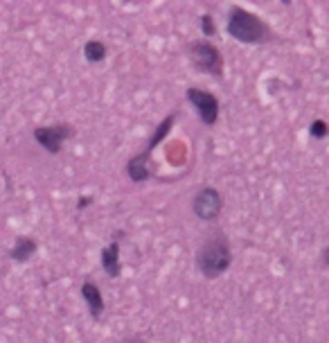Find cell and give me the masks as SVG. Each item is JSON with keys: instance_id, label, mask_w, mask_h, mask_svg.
Instances as JSON below:
<instances>
[{"instance_id": "cell-13", "label": "cell", "mask_w": 329, "mask_h": 343, "mask_svg": "<svg viewBox=\"0 0 329 343\" xmlns=\"http://www.w3.org/2000/svg\"><path fill=\"white\" fill-rule=\"evenodd\" d=\"M198 25H201L203 36L212 38V36L216 34V23H214V18H212V14H201V18H198Z\"/></svg>"}, {"instance_id": "cell-2", "label": "cell", "mask_w": 329, "mask_h": 343, "mask_svg": "<svg viewBox=\"0 0 329 343\" xmlns=\"http://www.w3.org/2000/svg\"><path fill=\"white\" fill-rule=\"evenodd\" d=\"M194 262L198 273L205 280H216L221 278L232 264V251H230V241L226 235L214 233L212 237H207L198 246Z\"/></svg>"}, {"instance_id": "cell-10", "label": "cell", "mask_w": 329, "mask_h": 343, "mask_svg": "<svg viewBox=\"0 0 329 343\" xmlns=\"http://www.w3.org/2000/svg\"><path fill=\"white\" fill-rule=\"evenodd\" d=\"M36 253H38V239L32 237V235H21V237H16L14 246L9 249V258L18 264L30 262Z\"/></svg>"}, {"instance_id": "cell-15", "label": "cell", "mask_w": 329, "mask_h": 343, "mask_svg": "<svg viewBox=\"0 0 329 343\" xmlns=\"http://www.w3.org/2000/svg\"><path fill=\"white\" fill-rule=\"evenodd\" d=\"M122 343H147V341L142 336H127V339H122Z\"/></svg>"}, {"instance_id": "cell-9", "label": "cell", "mask_w": 329, "mask_h": 343, "mask_svg": "<svg viewBox=\"0 0 329 343\" xmlns=\"http://www.w3.org/2000/svg\"><path fill=\"white\" fill-rule=\"evenodd\" d=\"M99 262L104 273L111 280H118L122 275V260H120V239H111L104 249L99 251Z\"/></svg>"}, {"instance_id": "cell-12", "label": "cell", "mask_w": 329, "mask_h": 343, "mask_svg": "<svg viewBox=\"0 0 329 343\" xmlns=\"http://www.w3.org/2000/svg\"><path fill=\"white\" fill-rule=\"evenodd\" d=\"M327 133H329V127H327L325 120L322 118L311 120V124H309V136H311L313 140H325Z\"/></svg>"}, {"instance_id": "cell-14", "label": "cell", "mask_w": 329, "mask_h": 343, "mask_svg": "<svg viewBox=\"0 0 329 343\" xmlns=\"http://www.w3.org/2000/svg\"><path fill=\"white\" fill-rule=\"evenodd\" d=\"M93 197H79V201H77V210H86L90 204H93Z\"/></svg>"}, {"instance_id": "cell-6", "label": "cell", "mask_w": 329, "mask_h": 343, "mask_svg": "<svg viewBox=\"0 0 329 343\" xmlns=\"http://www.w3.org/2000/svg\"><path fill=\"white\" fill-rule=\"evenodd\" d=\"M72 136H75V127L68 122H57V124H47V127L34 129V140H36V144H41L52 156L64 152V144Z\"/></svg>"}, {"instance_id": "cell-1", "label": "cell", "mask_w": 329, "mask_h": 343, "mask_svg": "<svg viewBox=\"0 0 329 343\" xmlns=\"http://www.w3.org/2000/svg\"><path fill=\"white\" fill-rule=\"evenodd\" d=\"M226 32L230 38L244 43V45H262L273 38L268 23L262 16L248 12L244 7H230L228 16H226Z\"/></svg>"}, {"instance_id": "cell-8", "label": "cell", "mask_w": 329, "mask_h": 343, "mask_svg": "<svg viewBox=\"0 0 329 343\" xmlns=\"http://www.w3.org/2000/svg\"><path fill=\"white\" fill-rule=\"evenodd\" d=\"M81 298H84L86 307H88L90 316H93V321H99L101 314H104L106 309V303H104V293H101L99 284L95 282V280H84V284H81L79 289Z\"/></svg>"}, {"instance_id": "cell-11", "label": "cell", "mask_w": 329, "mask_h": 343, "mask_svg": "<svg viewBox=\"0 0 329 343\" xmlns=\"http://www.w3.org/2000/svg\"><path fill=\"white\" fill-rule=\"evenodd\" d=\"M106 57H108V47H106L104 41H99V38H90V41H86L84 59L88 61V64H101Z\"/></svg>"}, {"instance_id": "cell-16", "label": "cell", "mask_w": 329, "mask_h": 343, "mask_svg": "<svg viewBox=\"0 0 329 343\" xmlns=\"http://www.w3.org/2000/svg\"><path fill=\"white\" fill-rule=\"evenodd\" d=\"M327 255H329V249H327V246H325V249H322V255H320V260H322V267H327Z\"/></svg>"}, {"instance_id": "cell-5", "label": "cell", "mask_w": 329, "mask_h": 343, "mask_svg": "<svg viewBox=\"0 0 329 343\" xmlns=\"http://www.w3.org/2000/svg\"><path fill=\"white\" fill-rule=\"evenodd\" d=\"M185 100L192 104V109L196 111L198 120H201L205 127H214L216 120H219V113H221V102L212 90L192 86V88L185 90Z\"/></svg>"}, {"instance_id": "cell-7", "label": "cell", "mask_w": 329, "mask_h": 343, "mask_svg": "<svg viewBox=\"0 0 329 343\" xmlns=\"http://www.w3.org/2000/svg\"><path fill=\"white\" fill-rule=\"evenodd\" d=\"M224 210V197L214 185H203L192 197V212L201 221H216Z\"/></svg>"}, {"instance_id": "cell-4", "label": "cell", "mask_w": 329, "mask_h": 343, "mask_svg": "<svg viewBox=\"0 0 329 343\" xmlns=\"http://www.w3.org/2000/svg\"><path fill=\"white\" fill-rule=\"evenodd\" d=\"M187 59L192 61L196 70L205 72V75L214 77V79H224V55L214 43L198 38V41H190L187 45Z\"/></svg>"}, {"instance_id": "cell-3", "label": "cell", "mask_w": 329, "mask_h": 343, "mask_svg": "<svg viewBox=\"0 0 329 343\" xmlns=\"http://www.w3.org/2000/svg\"><path fill=\"white\" fill-rule=\"evenodd\" d=\"M176 118H178V109L164 115L160 122H158V127L153 129V133H151V138H149V142L142 147V152L135 154V156H131V158L127 161V176L131 178L133 183H138V185H140V183L149 181V176H151V172H149V158H151V152L162 142L164 138L169 136L172 127L176 124Z\"/></svg>"}]
</instances>
